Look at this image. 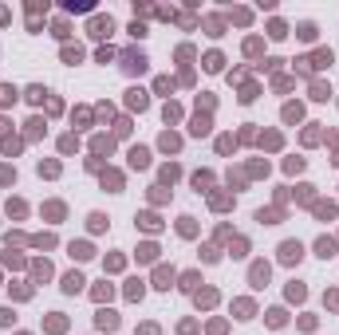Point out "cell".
Returning <instances> with one entry per match:
<instances>
[{"instance_id":"obj_26","label":"cell","mask_w":339,"mask_h":335,"mask_svg":"<svg viewBox=\"0 0 339 335\" xmlns=\"http://www.w3.org/2000/svg\"><path fill=\"white\" fill-rule=\"evenodd\" d=\"M162 150H177V134H170V130L162 134Z\"/></svg>"},{"instance_id":"obj_6","label":"cell","mask_w":339,"mask_h":335,"mask_svg":"<svg viewBox=\"0 0 339 335\" xmlns=\"http://www.w3.org/2000/svg\"><path fill=\"white\" fill-rule=\"evenodd\" d=\"M130 166L146 169V166H150V150H146V146H134V150H130Z\"/></svg>"},{"instance_id":"obj_5","label":"cell","mask_w":339,"mask_h":335,"mask_svg":"<svg viewBox=\"0 0 339 335\" xmlns=\"http://www.w3.org/2000/svg\"><path fill=\"white\" fill-rule=\"evenodd\" d=\"M249 280H253V288H264V284H268V264L256 260V264L249 268Z\"/></svg>"},{"instance_id":"obj_36","label":"cell","mask_w":339,"mask_h":335,"mask_svg":"<svg viewBox=\"0 0 339 335\" xmlns=\"http://www.w3.org/2000/svg\"><path fill=\"white\" fill-rule=\"evenodd\" d=\"M40 173H48V177H56V173H59V166H56V162H48V166L40 162Z\"/></svg>"},{"instance_id":"obj_9","label":"cell","mask_w":339,"mask_h":335,"mask_svg":"<svg viewBox=\"0 0 339 335\" xmlns=\"http://www.w3.org/2000/svg\"><path fill=\"white\" fill-rule=\"evenodd\" d=\"M332 48H320V52H316V56H312V67H332Z\"/></svg>"},{"instance_id":"obj_17","label":"cell","mask_w":339,"mask_h":335,"mask_svg":"<svg viewBox=\"0 0 339 335\" xmlns=\"http://www.w3.org/2000/svg\"><path fill=\"white\" fill-rule=\"evenodd\" d=\"M316 252H320L324 260H328V256H336V241H328V237H324V241L316 245Z\"/></svg>"},{"instance_id":"obj_28","label":"cell","mask_w":339,"mask_h":335,"mask_svg":"<svg viewBox=\"0 0 339 335\" xmlns=\"http://www.w3.org/2000/svg\"><path fill=\"white\" fill-rule=\"evenodd\" d=\"M245 56H260V40H245Z\"/></svg>"},{"instance_id":"obj_7","label":"cell","mask_w":339,"mask_h":335,"mask_svg":"<svg viewBox=\"0 0 339 335\" xmlns=\"http://www.w3.org/2000/svg\"><path fill=\"white\" fill-rule=\"evenodd\" d=\"M83 284H87V280L79 276V272H67V276H63V292L75 296V292H83Z\"/></svg>"},{"instance_id":"obj_11","label":"cell","mask_w":339,"mask_h":335,"mask_svg":"<svg viewBox=\"0 0 339 335\" xmlns=\"http://www.w3.org/2000/svg\"><path fill=\"white\" fill-rule=\"evenodd\" d=\"M24 99H28V103H44V99H48V91L36 83V87H28V91H24Z\"/></svg>"},{"instance_id":"obj_35","label":"cell","mask_w":339,"mask_h":335,"mask_svg":"<svg viewBox=\"0 0 339 335\" xmlns=\"http://www.w3.org/2000/svg\"><path fill=\"white\" fill-rule=\"evenodd\" d=\"M114 59V48H99V63H111Z\"/></svg>"},{"instance_id":"obj_19","label":"cell","mask_w":339,"mask_h":335,"mask_svg":"<svg viewBox=\"0 0 339 335\" xmlns=\"http://www.w3.org/2000/svg\"><path fill=\"white\" fill-rule=\"evenodd\" d=\"M300 103H288V107H284V122H300Z\"/></svg>"},{"instance_id":"obj_23","label":"cell","mask_w":339,"mask_h":335,"mask_svg":"<svg viewBox=\"0 0 339 335\" xmlns=\"http://www.w3.org/2000/svg\"><path fill=\"white\" fill-rule=\"evenodd\" d=\"M67 12H91V0H71Z\"/></svg>"},{"instance_id":"obj_16","label":"cell","mask_w":339,"mask_h":335,"mask_svg":"<svg viewBox=\"0 0 339 335\" xmlns=\"http://www.w3.org/2000/svg\"><path fill=\"white\" fill-rule=\"evenodd\" d=\"M296 36H300V40H316V24H312V20H304V24L296 28Z\"/></svg>"},{"instance_id":"obj_33","label":"cell","mask_w":339,"mask_h":335,"mask_svg":"<svg viewBox=\"0 0 339 335\" xmlns=\"http://www.w3.org/2000/svg\"><path fill=\"white\" fill-rule=\"evenodd\" d=\"M40 130H44V122H40V118H32V122H28V138H36Z\"/></svg>"},{"instance_id":"obj_31","label":"cell","mask_w":339,"mask_h":335,"mask_svg":"<svg viewBox=\"0 0 339 335\" xmlns=\"http://www.w3.org/2000/svg\"><path fill=\"white\" fill-rule=\"evenodd\" d=\"M233 146H237V142H233V138H229V134H225V138H217V150H221V154H229V150H233Z\"/></svg>"},{"instance_id":"obj_21","label":"cell","mask_w":339,"mask_h":335,"mask_svg":"<svg viewBox=\"0 0 339 335\" xmlns=\"http://www.w3.org/2000/svg\"><path fill=\"white\" fill-rule=\"evenodd\" d=\"M142 292H146V288H142V280H130V288H126V296H130V300H142Z\"/></svg>"},{"instance_id":"obj_10","label":"cell","mask_w":339,"mask_h":335,"mask_svg":"<svg viewBox=\"0 0 339 335\" xmlns=\"http://www.w3.org/2000/svg\"><path fill=\"white\" fill-rule=\"evenodd\" d=\"M328 95H332V87H328L324 79H316V83H312V99H316V103H324Z\"/></svg>"},{"instance_id":"obj_12","label":"cell","mask_w":339,"mask_h":335,"mask_svg":"<svg viewBox=\"0 0 339 335\" xmlns=\"http://www.w3.org/2000/svg\"><path fill=\"white\" fill-rule=\"evenodd\" d=\"M170 280H173V268H158L154 272V288H170Z\"/></svg>"},{"instance_id":"obj_24","label":"cell","mask_w":339,"mask_h":335,"mask_svg":"<svg viewBox=\"0 0 339 335\" xmlns=\"http://www.w3.org/2000/svg\"><path fill=\"white\" fill-rule=\"evenodd\" d=\"M71 256H75V260H87L91 249H87V245H71Z\"/></svg>"},{"instance_id":"obj_30","label":"cell","mask_w":339,"mask_h":335,"mask_svg":"<svg viewBox=\"0 0 339 335\" xmlns=\"http://www.w3.org/2000/svg\"><path fill=\"white\" fill-rule=\"evenodd\" d=\"M193 288H197V276H193V272H189V276H181V292H193Z\"/></svg>"},{"instance_id":"obj_13","label":"cell","mask_w":339,"mask_h":335,"mask_svg":"<svg viewBox=\"0 0 339 335\" xmlns=\"http://www.w3.org/2000/svg\"><path fill=\"white\" fill-rule=\"evenodd\" d=\"M268 36H272V40H284V36H288V24H284V20H272V24H268Z\"/></svg>"},{"instance_id":"obj_8","label":"cell","mask_w":339,"mask_h":335,"mask_svg":"<svg viewBox=\"0 0 339 335\" xmlns=\"http://www.w3.org/2000/svg\"><path fill=\"white\" fill-rule=\"evenodd\" d=\"M16 99H20V91H16L12 83H0V107H12Z\"/></svg>"},{"instance_id":"obj_37","label":"cell","mask_w":339,"mask_h":335,"mask_svg":"<svg viewBox=\"0 0 339 335\" xmlns=\"http://www.w3.org/2000/svg\"><path fill=\"white\" fill-rule=\"evenodd\" d=\"M0 181H16V169H8V166H0Z\"/></svg>"},{"instance_id":"obj_14","label":"cell","mask_w":339,"mask_h":335,"mask_svg":"<svg viewBox=\"0 0 339 335\" xmlns=\"http://www.w3.org/2000/svg\"><path fill=\"white\" fill-rule=\"evenodd\" d=\"M59 56H63V63H79V59H83V48H71V44H67Z\"/></svg>"},{"instance_id":"obj_2","label":"cell","mask_w":339,"mask_h":335,"mask_svg":"<svg viewBox=\"0 0 339 335\" xmlns=\"http://www.w3.org/2000/svg\"><path fill=\"white\" fill-rule=\"evenodd\" d=\"M87 32H91L95 40H107V36L114 32V20H111V16H91V24H87Z\"/></svg>"},{"instance_id":"obj_4","label":"cell","mask_w":339,"mask_h":335,"mask_svg":"<svg viewBox=\"0 0 339 335\" xmlns=\"http://www.w3.org/2000/svg\"><path fill=\"white\" fill-rule=\"evenodd\" d=\"M126 107H130V111H146V107H150L146 91H142V87H130V91H126Z\"/></svg>"},{"instance_id":"obj_27","label":"cell","mask_w":339,"mask_h":335,"mask_svg":"<svg viewBox=\"0 0 339 335\" xmlns=\"http://www.w3.org/2000/svg\"><path fill=\"white\" fill-rule=\"evenodd\" d=\"M130 36H134V40H142V36H146V24H142V20H134V24H130Z\"/></svg>"},{"instance_id":"obj_25","label":"cell","mask_w":339,"mask_h":335,"mask_svg":"<svg viewBox=\"0 0 339 335\" xmlns=\"http://www.w3.org/2000/svg\"><path fill=\"white\" fill-rule=\"evenodd\" d=\"M209 201H213V209H229V205H233V201H229L225 193H213V197H209Z\"/></svg>"},{"instance_id":"obj_34","label":"cell","mask_w":339,"mask_h":335,"mask_svg":"<svg viewBox=\"0 0 339 335\" xmlns=\"http://www.w3.org/2000/svg\"><path fill=\"white\" fill-rule=\"evenodd\" d=\"M75 146H79V142H75V138H71V134H67V138H63V142H59V150H63V154H71V150H75Z\"/></svg>"},{"instance_id":"obj_15","label":"cell","mask_w":339,"mask_h":335,"mask_svg":"<svg viewBox=\"0 0 339 335\" xmlns=\"http://www.w3.org/2000/svg\"><path fill=\"white\" fill-rule=\"evenodd\" d=\"M99 328L114 332V328H118V316H114V312H99Z\"/></svg>"},{"instance_id":"obj_29","label":"cell","mask_w":339,"mask_h":335,"mask_svg":"<svg viewBox=\"0 0 339 335\" xmlns=\"http://www.w3.org/2000/svg\"><path fill=\"white\" fill-rule=\"evenodd\" d=\"M162 118H166V122H173V118H181V111H177L173 103H166V111H162Z\"/></svg>"},{"instance_id":"obj_3","label":"cell","mask_w":339,"mask_h":335,"mask_svg":"<svg viewBox=\"0 0 339 335\" xmlns=\"http://www.w3.org/2000/svg\"><path fill=\"white\" fill-rule=\"evenodd\" d=\"M300 256H304V245H300V241H284L280 245V260L284 264H300Z\"/></svg>"},{"instance_id":"obj_22","label":"cell","mask_w":339,"mask_h":335,"mask_svg":"<svg viewBox=\"0 0 339 335\" xmlns=\"http://www.w3.org/2000/svg\"><path fill=\"white\" fill-rule=\"evenodd\" d=\"M52 36H56V40H67L71 32H67V24H63V20H56V24H52Z\"/></svg>"},{"instance_id":"obj_1","label":"cell","mask_w":339,"mask_h":335,"mask_svg":"<svg viewBox=\"0 0 339 335\" xmlns=\"http://www.w3.org/2000/svg\"><path fill=\"white\" fill-rule=\"evenodd\" d=\"M146 67H150V59H146V52H138V48L122 52V71H126V75H142Z\"/></svg>"},{"instance_id":"obj_32","label":"cell","mask_w":339,"mask_h":335,"mask_svg":"<svg viewBox=\"0 0 339 335\" xmlns=\"http://www.w3.org/2000/svg\"><path fill=\"white\" fill-rule=\"evenodd\" d=\"M177 173H181V169H177V166H162V181H173Z\"/></svg>"},{"instance_id":"obj_20","label":"cell","mask_w":339,"mask_h":335,"mask_svg":"<svg viewBox=\"0 0 339 335\" xmlns=\"http://www.w3.org/2000/svg\"><path fill=\"white\" fill-rule=\"evenodd\" d=\"M189 130H193V134H209V118H205V114H197V118H193V126H189Z\"/></svg>"},{"instance_id":"obj_18","label":"cell","mask_w":339,"mask_h":335,"mask_svg":"<svg viewBox=\"0 0 339 335\" xmlns=\"http://www.w3.org/2000/svg\"><path fill=\"white\" fill-rule=\"evenodd\" d=\"M221 63H225L221 52H209V56H205V71H221Z\"/></svg>"}]
</instances>
